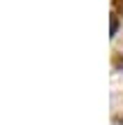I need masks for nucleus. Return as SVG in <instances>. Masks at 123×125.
<instances>
[{"mask_svg": "<svg viewBox=\"0 0 123 125\" xmlns=\"http://www.w3.org/2000/svg\"><path fill=\"white\" fill-rule=\"evenodd\" d=\"M114 12L123 16V0H114Z\"/></svg>", "mask_w": 123, "mask_h": 125, "instance_id": "nucleus-1", "label": "nucleus"}, {"mask_svg": "<svg viewBox=\"0 0 123 125\" xmlns=\"http://www.w3.org/2000/svg\"><path fill=\"white\" fill-rule=\"evenodd\" d=\"M116 30H119V16H112V37L116 35Z\"/></svg>", "mask_w": 123, "mask_h": 125, "instance_id": "nucleus-2", "label": "nucleus"}, {"mask_svg": "<svg viewBox=\"0 0 123 125\" xmlns=\"http://www.w3.org/2000/svg\"><path fill=\"white\" fill-rule=\"evenodd\" d=\"M114 65L116 67H123V58H121V56H116V58H114Z\"/></svg>", "mask_w": 123, "mask_h": 125, "instance_id": "nucleus-3", "label": "nucleus"}]
</instances>
